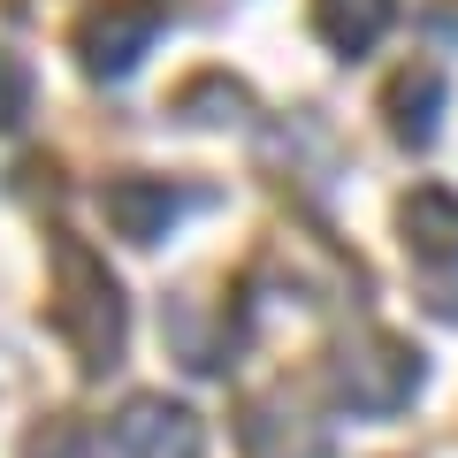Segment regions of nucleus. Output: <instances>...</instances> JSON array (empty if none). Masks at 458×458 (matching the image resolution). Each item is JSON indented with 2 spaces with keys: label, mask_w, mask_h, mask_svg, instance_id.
<instances>
[{
  "label": "nucleus",
  "mask_w": 458,
  "mask_h": 458,
  "mask_svg": "<svg viewBox=\"0 0 458 458\" xmlns=\"http://www.w3.org/2000/svg\"><path fill=\"white\" fill-rule=\"evenodd\" d=\"M54 328L84 352V367H114L123 352V298L114 276L84 245H62V298H54Z\"/></svg>",
  "instance_id": "1"
},
{
  "label": "nucleus",
  "mask_w": 458,
  "mask_h": 458,
  "mask_svg": "<svg viewBox=\"0 0 458 458\" xmlns=\"http://www.w3.org/2000/svg\"><path fill=\"white\" fill-rule=\"evenodd\" d=\"M420 390V352H405L397 336H367L336 360V397L352 412H397Z\"/></svg>",
  "instance_id": "2"
},
{
  "label": "nucleus",
  "mask_w": 458,
  "mask_h": 458,
  "mask_svg": "<svg viewBox=\"0 0 458 458\" xmlns=\"http://www.w3.org/2000/svg\"><path fill=\"white\" fill-rule=\"evenodd\" d=\"M153 31H161L153 0H99L92 23H84V69L92 77H131L138 54L153 47Z\"/></svg>",
  "instance_id": "3"
},
{
  "label": "nucleus",
  "mask_w": 458,
  "mask_h": 458,
  "mask_svg": "<svg viewBox=\"0 0 458 458\" xmlns=\"http://www.w3.org/2000/svg\"><path fill=\"white\" fill-rule=\"evenodd\" d=\"M114 443H123V458H199L207 451L199 420L183 405H168V397H131L123 420H114Z\"/></svg>",
  "instance_id": "4"
},
{
  "label": "nucleus",
  "mask_w": 458,
  "mask_h": 458,
  "mask_svg": "<svg viewBox=\"0 0 458 458\" xmlns=\"http://www.w3.org/2000/svg\"><path fill=\"white\" fill-rule=\"evenodd\" d=\"M176 214H183V191H168V183H153V176H123L107 191V222L131 237V245H153V237H168L176 229Z\"/></svg>",
  "instance_id": "5"
},
{
  "label": "nucleus",
  "mask_w": 458,
  "mask_h": 458,
  "mask_svg": "<svg viewBox=\"0 0 458 458\" xmlns=\"http://www.w3.org/2000/svg\"><path fill=\"white\" fill-rule=\"evenodd\" d=\"M405 245H412V260H420V267H458V199L451 191H412Z\"/></svg>",
  "instance_id": "6"
},
{
  "label": "nucleus",
  "mask_w": 458,
  "mask_h": 458,
  "mask_svg": "<svg viewBox=\"0 0 458 458\" xmlns=\"http://www.w3.org/2000/svg\"><path fill=\"white\" fill-rule=\"evenodd\" d=\"M390 16H397V0H313V31L336 54H367L390 31Z\"/></svg>",
  "instance_id": "7"
},
{
  "label": "nucleus",
  "mask_w": 458,
  "mask_h": 458,
  "mask_svg": "<svg viewBox=\"0 0 458 458\" xmlns=\"http://www.w3.org/2000/svg\"><path fill=\"white\" fill-rule=\"evenodd\" d=\"M436 99H443V77H436V69H405V77H397L390 107H397V131H405L412 146L436 138Z\"/></svg>",
  "instance_id": "8"
},
{
  "label": "nucleus",
  "mask_w": 458,
  "mask_h": 458,
  "mask_svg": "<svg viewBox=\"0 0 458 458\" xmlns=\"http://www.w3.org/2000/svg\"><path fill=\"white\" fill-rule=\"evenodd\" d=\"M31 458H107V451H99L92 428H47V436L31 443Z\"/></svg>",
  "instance_id": "9"
},
{
  "label": "nucleus",
  "mask_w": 458,
  "mask_h": 458,
  "mask_svg": "<svg viewBox=\"0 0 458 458\" xmlns=\"http://www.w3.org/2000/svg\"><path fill=\"white\" fill-rule=\"evenodd\" d=\"M23 99H31V69H16L8 54H0V123H16Z\"/></svg>",
  "instance_id": "10"
}]
</instances>
